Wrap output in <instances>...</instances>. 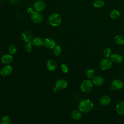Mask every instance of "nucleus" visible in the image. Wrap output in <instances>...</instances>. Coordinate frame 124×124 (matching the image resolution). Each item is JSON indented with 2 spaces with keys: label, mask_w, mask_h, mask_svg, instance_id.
Instances as JSON below:
<instances>
[{
  "label": "nucleus",
  "mask_w": 124,
  "mask_h": 124,
  "mask_svg": "<svg viewBox=\"0 0 124 124\" xmlns=\"http://www.w3.org/2000/svg\"><path fill=\"white\" fill-rule=\"evenodd\" d=\"M93 107V103L92 101L88 99H85L81 100L78 104V109L83 113H87L90 112Z\"/></svg>",
  "instance_id": "nucleus-1"
},
{
  "label": "nucleus",
  "mask_w": 124,
  "mask_h": 124,
  "mask_svg": "<svg viewBox=\"0 0 124 124\" xmlns=\"http://www.w3.org/2000/svg\"><path fill=\"white\" fill-rule=\"evenodd\" d=\"M48 21L51 26L57 27L62 23V17L59 13H52L49 16Z\"/></svg>",
  "instance_id": "nucleus-2"
},
{
  "label": "nucleus",
  "mask_w": 124,
  "mask_h": 124,
  "mask_svg": "<svg viewBox=\"0 0 124 124\" xmlns=\"http://www.w3.org/2000/svg\"><path fill=\"white\" fill-rule=\"evenodd\" d=\"M93 82L90 79L83 80L80 85L81 91L85 93L90 92L93 89Z\"/></svg>",
  "instance_id": "nucleus-3"
},
{
  "label": "nucleus",
  "mask_w": 124,
  "mask_h": 124,
  "mask_svg": "<svg viewBox=\"0 0 124 124\" xmlns=\"http://www.w3.org/2000/svg\"><path fill=\"white\" fill-rule=\"evenodd\" d=\"M31 19L33 22L35 23L39 24L43 21V16L42 14L40 13V12L35 11L33 12L32 14H31Z\"/></svg>",
  "instance_id": "nucleus-4"
},
{
  "label": "nucleus",
  "mask_w": 124,
  "mask_h": 124,
  "mask_svg": "<svg viewBox=\"0 0 124 124\" xmlns=\"http://www.w3.org/2000/svg\"><path fill=\"white\" fill-rule=\"evenodd\" d=\"M112 66V62L108 58L102 59L100 62L99 66L102 70H107L109 69Z\"/></svg>",
  "instance_id": "nucleus-5"
},
{
  "label": "nucleus",
  "mask_w": 124,
  "mask_h": 124,
  "mask_svg": "<svg viewBox=\"0 0 124 124\" xmlns=\"http://www.w3.org/2000/svg\"><path fill=\"white\" fill-rule=\"evenodd\" d=\"M46 7V3L44 0H39L35 1L33 4V8L35 11L41 12L43 11Z\"/></svg>",
  "instance_id": "nucleus-6"
},
{
  "label": "nucleus",
  "mask_w": 124,
  "mask_h": 124,
  "mask_svg": "<svg viewBox=\"0 0 124 124\" xmlns=\"http://www.w3.org/2000/svg\"><path fill=\"white\" fill-rule=\"evenodd\" d=\"M12 67L9 65H6L4 66L0 71V74L3 77H8L10 76L13 72Z\"/></svg>",
  "instance_id": "nucleus-7"
},
{
  "label": "nucleus",
  "mask_w": 124,
  "mask_h": 124,
  "mask_svg": "<svg viewBox=\"0 0 124 124\" xmlns=\"http://www.w3.org/2000/svg\"><path fill=\"white\" fill-rule=\"evenodd\" d=\"M124 86L123 82L119 79H114L111 83V88L114 90H120Z\"/></svg>",
  "instance_id": "nucleus-8"
},
{
  "label": "nucleus",
  "mask_w": 124,
  "mask_h": 124,
  "mask_svg": "<svg viewBox=\"0 0 124 124\" xmlns=\"http://www.w3.org/2000/svg\"><path fill=\"white\" fill-rule=\"evenodd\" d=\"M44 45L48 49H52L56 46L55 41L51 38H46L44 40Z\"/></svg>",
  "instance_id": "nucleus-9"
},
{
  "label": "nucleus",
  "mask_w": 124,
  "mask_h": 124,
  "mask_svg": "<svg viewBox=\"0 0 124 124\" xmlns=\"http://www.w3.org/2000/svg\"><path fill=\"white\" fill-rule=\"evenodd\" d=\"M67 81L63 79H61L58 80L55 84V87H56L58 90H62L66 88L67 86Z\"/></svg>",
  "instance_id": "nucleus-10"
},
{
  "label": "nucleus",
  "mask_w": 124,
  "mask_h": 124,
  "mask_svg": "<svg viewBox=\"0 0 124 124\" xmlns=\"http://www.w3.org/2000/svg\"><path fill=\"white\" fill-rule=\"evenodd\" d=\"M21 37L23 40L26 43L32 42L33 40L32 33L30 31H24L22 33Z\"/></svg>",
  "instance_id": "nucleus-11"
},
{
  "label": "nucleus",
  "mask_w": 124,
  "mask_h": 124,
  "mask_svg": "<svg viewBox=\"0 0 124 124\" xmlns=\"http://www.w3.org/2000/svg\"><path fill=\"white\" fill-rule=\"evenodd\" d=\"M110 60L111 62L115 63H120L123 61V58L122 56L118 53H114L110 55Z\"/></svg>",
  "instance_id": "nucleus-12"
},
{
  "label": "nucleus",
  "mask_w": 124,
  "mask_h": 124,
  "mask_svg": "<svg viewBox=\"0 0 124 124\" xmlns=\"http://www.w3.org/2000/svg\"><path fill=\"white\" fill-rule=\"evenodd\" d=\"M13 57L10 54H6L3 55L1 58V62L4 64H9L12 62Z\"/></svg>",
  "instance_id": "nucleus-13"
},
{
  "label": "nucleus",
  "mask_w": 124,
  "mask_h": 124,
  "mask_svg": "<svg viewBox=\"0 0 124 124\" xmlns=\"http://www.w3.org/2000/svg\"><path fill=\"white\" fill-rule=\"evenodd\" d=\"M92 82L95 86H100L103 84L104 82V79L100 76H96L93 78Z\"/></svg>",
  "instance_id": "nucleus-14"
},
{
  "label": "nucleus",
  "mask_w": 124,
  "mask_h": 124,
  "mask_svg": "<svg viewBox=\"0 0 124 124\" xmlns=\"http://www.w3.org/2000/svg\"><path fill=\"white\" fill-rule=\"evenodd\" d=\"M47 69L51 71L55 70L57 67V63L55 60L53 59H50L48 60L46 63Z\"/></svg>",
  "instance_id": "nucleus-15"
},
{
  "label": "nucleus",
  "mask_w": 124,
  "mask_h": 124,
  "mask_svg": "<svg viewBox=\"0 0 124 124\" xmlns=\"http://www.w3.org/2000/svg\"><path fill=\"white\" fill-rule=\"evenodd\" d=\"M117 112L121 116H124V101H120L116 105Z\"/></svg>",
  "instance_id": "nucleus-16"
},
{
  "label": "nucleus",
  "mask_w": 124,
  "mask_h": 124,
  "mask_svg": "<svg viewBox=\"0 0 124 124\" xmlns=\"http://www.w3.org/2000/svg\"><path fill=\"white\" fill-rule=\"evenodd\" d=\"M32 44L34 46L41 47L44 45V40L41 37L37 36L32 40Z\"/></svg>",
  "instance_id": "nucleus-17"
},
{
  "label": "nucleus",
  "mask_w": 124,
  "mask_h": 124,
  "mask_svg": "<svg viewBox=\"0 0 124 124\" xmlns=\"http://www.w3.org/2000/svg\"><path fill=\"white\" fill-rule=\"evenodd\" d=\"M111 101L110 97L107 95H103L100 99V103L101 105L105 106L108 105Z\"/></svg>",
  "instance_id": "nucleus-18"
},
{
  "label": "nucleus",
  "mask_w": 124,
  "mask_h": 124,
  "mask_svg": "<svg viewBox=\"0 0 124 124\" xmlns=\"http://www.w3.org/2000/svg\"><path fill=\"white\" fill-rule=\"evenodd\" d=\"M71 117L75 120H78L82 117L81 112L79 110H74L71 113Z\"/></svg>",
  "instance_id": "nucleus-19"
},
{
  "label": "nucleus",
  "mask_w": 124,
  "mask_h": 124,
  "mask_svg": "<svg viewBox=\"0 0 124 124\" xmlns=\"http://www.w3.org/2000/svg\"><path fill=\"white\" fill-rule=\"evenodd\" d=\"M114 41L118 45H122L124 44V38L120 35H117L114 37Z\"/></svg>",
  "instance_id": "nucleus-20"
},
{
  "label": "nucleus",
  "mask_w": 124,
  "mask_h": 124,
  "mask_svg": "<svg viewBox=\"0 0 124 124\" xmlns=\"http://www.w3.org/2000/svg\"><path fill=\"white\" fill-rule=\"evenodd\" d=\"M109 16L112 19H117L120 17V13L118 10H113L110 12Z\"/></svg>",
  "instance_id": "nucleus-21"
},
{
  "label": "nucleus",
  "mask_w": 124,
  "mask_h": 124,
  "mask_svg": "<svg viewBox=\"0 0 124 124\" xmlns=\"http://www.w3.org/2000/svg\"><path fill=\"white\" fill-rule=\"evenodd\" d=\"M104 4L103 0H94L93 2V5L96 8H101L104 5Z\"/></svg>",
  "instance_id": "nucleus-22"
},
{
  "label": "nucleus",
  "mask_w": 124,
  "mask_h": 124,
  "mask_svg": "<svg viewBox=\"0 0 124 124\" xmlns=\"http://www.w3.org/2000/svg\"><path fill=\"white\" fill-rule=\"evenodd\" d=\"M11 119L8 116H3L0 120V124H10Z\"/></svg>",
  "instance_id": "nucleus-23"
},
{
  "label": "nucleus",
  "mask_w": 124,
  "mask_h": 124,
  "mask_svg": "<svg viewBox=\"0 0 124 124\" xmlns=\"http://www.w3.org/2000/svg\"><path fill=\"white\" fill-rule=\"evenodd\" d=\"M17 50V47L14 45H11L9 46L8 48V51L9 52V54H11L12 55H15L16 53Z\"/></svg>",
  "instance_id": "nucleus-24"
},
{
  "label": "nucleus",
  "mask_w": 124,
  "mask_h": 124,
  "mask_svg": "<svg viewBox=\"0 0 124 124\" xmlns=\"http://www.w3.org/2000/svg\"><path fill=\"white\" fill-rule=\"evenodd\" d=\"M62 48L60 46H56L53 48V53L55 56H59L62 53Z\"/></svg>",
  "instance_id": "nucleus-25"
},
{
  "label": "nucleus",
  "mask_w": 124,
  "mask_h": 124,
  "mask_svg": "<svg viewBox=\"0 0 124 124\" xmlns=\"http://www.w3.org/2000/svg\"><path fill=\"white\" fill-rule=\"evenodd\" d=\"M95 75V71L93 69H88L86 72L87 77L89 79L93 78Z\"/></svg>",
  "instance_id": "nucleus-26"
},
{
  "label": "nucleus",
  "mask_w": 124,
  "mask_h": 124,
  "mask_svg": "<svg viewBox=\"0 0 124 124\" xmlns=\"http://www.w3.org/2000/svg\"><path fill=\"white\" fill-rule=\"evenodd\" d=\"M32 45H33L32 41L27 43L25 46V51L27 52H31L32 49Z\"/></svg>",
  "instance_id": "nucleus-27"
},
{
  "label": "nucleus",
  "mask_w": 124,
  "mask_h": 124,
  "mask_svg": "<svg viewBox=\"0 0 124 124\" xmlns=\"http://www.w3.org/2000/svg\"><path fill=\"white\" fill-rule=\"evenodd\" d=\"M103 54L104 55L107 57L108 58L110 56V55H111V50L109 47H106L104 49L103 51Z\"/></svg>",
  "instance_id": "nucleus-28"
},
{
  "label": "nucleus",
  "mask_w": 124,
  "mask_h": 124,
  "mask_svg": "<svg viewBox=\"0 0 124 124\" xmlns=\"http://www.w3.org/2000/svg\"><path fill=\"white\" fill-rule=\"evenodd\" d=\"M61 69L63 73H67L68 72V67L65 63H62L61 64Z\"/></svg>",
  "instance_id": "nucleus-29"
},
{
  "label": "nucleus",
  "mask_w": 124,
  "mask_h": 124,
  "mask_svg": "<svg viewBox=\"0 0 124 124\" xmlns=\"http://www.w3.org/2000/svg\"><path fill=\"white\" fill-rule=\"evenodd\" d=\"M28 12L29 14H32L33 13V11L32 9H31V8H29L28 9Z\"/></svg>",
  "instance_id": "nucleus-30"
},
{
  "label": "nucleus",
  "mask_w": 124,
  "mask_h": 124,
  "mask_svg": "<svg viewBox=\"0 0 124 124\" xmlns=\"http://www.w3.org/2000/svg\"><path fill=\"white\" fill-rule=\"evenodd\" d=\"M57 90H58V89H57L56 87H55V88H54L52 89V92H53V93H56V92H57Z\"/></svg>",
  "instance_id": "nucleus-31"
},
{
  "label": "nucleus",
  "mask_w": 124,
  "mask_h": 124,
  "mask_svg": "<svg viewBox=\"0 0 124 124\" xmlns=\"http://www.w3.org/2000/svg\"><path fill=\"white\" fill-rule=\"evenodd\" d=\"M0 55H1V53H0Z\"/></svg>",
  "instance_id": "nucleus-32"
},
{
  "label": "nucleus",
  "mask_w": 124,
  "mask_h": 124,
  "mask_svg": "<svg viewBox=\"0 0 124 124\" xmlns=\"http://www.w3.org/2000/svg\"></svg>",
  "instance_id": "nucleus-33"
},
{
  "label": "nucleus",
  "mask_w": 124,
  "mask_h": 124,
  "mask_svg": "<svg viewBox=\"0 0 124 124\" xmlns=\"http://www.w3.org/2000/svg\"></svg>",
  "instance_id": "nucleus-34"
}]
</instances>
